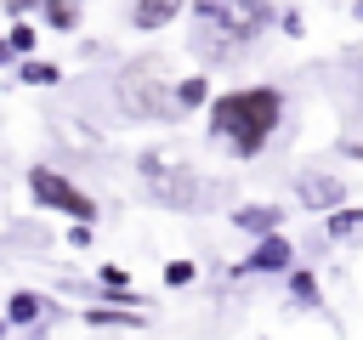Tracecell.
<instances>
[{"label": "cell", "instance_id": "17", "mask_svg": "<svg viewBox=\"0 0 363 340\" xmlns=\"http://www.w3.org/2000/svg\"><path fill=\"white\" fill-rule=\"evenodd\" d=\"M199 278V261H164V283L170 289H182V283H193Z\"/></svg>", "mask_w": 363, "mask_h": 340}, {"label": "cell", "instance_id": "16", "mask_svg": "<svg viewBox=\"0 0 363 340\" xmlns=\"http://www.w3.org/2000/svg\"><path fill=\"white\" fill-rule=\"evenodd\" d=\"M289 295H295L301 306H318V278H312L306 266H289Z\"/></svg>", "mask_w": 363, "mask_h": 340}, {"label": "cell", "instance_id": "14", "mask_svg": "<svg viewBox=\"0 0 363 340\" xmlns=\"http://www.w3.org/2000/svg\"><path fill=\"white\" fill-rule=\"evenodd\" d=\"M6 45H11V57H34V45H40V28H34L28 17H11V28H6Z\"/></svg>", "mask_w": 363, "mask_h": 340}, {"label": "cell", "instance_id": "12", "mask_svg": "<svg viewBox=\"0 0 363 340\" xmlns=\"http://www.w3.org/2000/svg\"><path fill=\"white\" fill-rule=\"evenodd\" d=\"M45 306H51V300H45L40 289H17V295L6 300V323H40Z\"/></svg>", "mask_w": 363, "mask_h": 340}, {"label": "cell", "instance_id": "5", "mask_svg": "<svg viewBox=\"0 0 363 340\" xmlns=\"http://www.w3.org/2000/svg\"><path fill=\"white\" fill-rule=\"evenodd\" d=\"M295 266V244L284 238V232H267V238H255V249L233 266L238 278H255V272H289Z\"/></svg>", "mask_w": 363, "mask_h": 340}, {"label": "cell", "instance_id": "11", "mask_svg": "<svg viewBox=\"0 0 363 340\" xmlns=\"http://www.w3.org/2000/svg\"><path fill=\"white\" fill-rule=\"evenodd\" d=\"M170 96H176V113H187V108H210V96H216V91H210V79H204V74H187V79H176V85H170Z\"/></svg>", "mask_w": 363, "mask_h": 340}, {"label": "cell", "instance_id": "22", "mask_svg": "<svg viewBox=\"0 0 363 340\" xmlns=\"http://www.w3.org/2000/svg\"><path fill=\"white\" fill-rule=\"evenodd\" d=\"M6 62H11V45H6V34H0V68H6Z\"/></svg>", "mask_w": 363, "mask_h": 340}, {"label": "cell", "instance_id": "3", "mask_svg": "<svg viewBox=\"0 0 363 340\" xmlns=\"http://www.w3.org/2000/svg\"><path fill=\"white\" fill-rule=\"evenodd\" d=\"M136 170H142L147 198H153V204H164V210H193V204H199V193H204L199 170H193V164H182V159L142 153V159H136Z\"/></svg>", "mask_w": 363, "mask_h": 340}, {"label": "cell", "instance_id": "1", "mask_svg": "<svg viewBox=\"0 0 363 340\" xmlns=\"http://www.w3.org/2000/svg\"><path fill=\"white\" fill-rule=\"evenodd\" d=\"M204 125L238 159H255L278 136V125H284V91L278 85H233V91H216L210 108H204Z\"/></svg>", "mask_w": 363, "mask_h": 340}, {"label": "cell", "instance_id": "6", "mask_svg": "<svg viewBox=\"0 0 363 340\" xmlns=\"http://www.w3.org/2000/svg\"><path fill=\"white\" fill-rule=\"evenodd\" d=\"M295 198H301L312 215H329L335 204H346V181H340V176H323V170H301Z\"/></svg>", "mask_w": 363, "mask_h": 340}, {"label": "cell", "instance_id": "4", "mask_svg": "<svg viewBox=\"0 0 363 340\" xmlns=\"http://www.w3.org/2000/svg\"><path fill=\"white\" fill-rule=\"evenodd\" d=\"M28 193H34V204H45L51 215L96 221V198H91L74 176H62V170H51V164H34V170H28Z\"/></svg>", "mask_w": 363, "mask_h": 340}, {"label": "cell", "instance_id": "9", "mask_svg": "<svg viewBox=\"0 0 363 340\" xmlns=\"http://www.w3.org/2000/svg\"><path fill=\"white\" fill-rule=\"evenodd\" d=\"M85 323L91 329H142L147 317L136 306H85Z\"/></svg>", "mask_w": 363, "mask_h": 340}, {"label": "cell", "instance_id": "13", "mask_svg": "<svg viewBox=\"0 0 363 340\" xmlns=\"http://www.w3.org/2000/svg\"><path fill=\"white\" fill-rule=\"evenodd\" d=\"M79 6H85V0H40V11H45V28H57V34H74V28H79Z\"/></svg>", "mask_w": 363, "mask_h": 340}, {"label": "cell", "instance_id": "21", "mask_svg": "<svg viewBox=\"0 0 363 340\" xmlns=\"http://www.w3.org/2000/svg\"><path fill=\"white\" fill-rule=\"evenodd\" d=\"M346 159H357V164H363V142H346Z\"/></svg>", "mask_w": 363, "mask_h": 340}, {"label": "cell", "instance_id": "7", "mask_svg": "<svg viewBox=\"0 0 363 340\" xmlns=\"http://www.w3.org/2000/svg\"><path fill=\"white\" fill-rule=\"evenodd\" d=\"M233 227L267 238V232H284V210H278V204H238V210H233Z\"/></svg>", "mask_w": 363, "mask_h": 340}, {"label": "cell", "instance_id": "8", "mask_svg": "<svg viewBox=\"0 0 363 340\" xmlns=\"http://www.w3.org/2000/svg\"><path fill=\"white\" fill-rule=\"evenodd\" d=\"M182 6H187V0H136V6H130V23H136L142 34H153V28H170V23L182 17Z\"/></svg>", "mask_w": 363, "mask_h": 340}, {"label": "cell", "instance_id": "2", "mask_svg": "<svg viewBox=\"0 0 363 340\" xmlns=\"http://www.w3.org/2000/svg\"><path fill=\"white\" fill-rule=\"evenodd\" d=\"M113 96L125 119H142V125L176 119V96H170V79H159V62H125L113 79Z\"/></svg>", "mask_w": 363, "mask_h": 340}, {"label": "cell", "instance_id": "15", "mask_svg": "<svg viewBox=\"0 0 363 340\" xmlns=\"http://www.w3.org/2000/svg\"><path fill=\"white\" fill-rule=\"evenodd\" d=\"M17 79H23V85H57L62 68H57V62H40V57H23V62H17Z\"/></svg>", "mask_w": 363, "mask_h": 340}, {"label": "cell", "instance_id": "20", "mask_svg": "<svg viewBox=\"0 0 363 340\" xmlns=\"http://www.w3.org/2000/svg\"><path fill=\"white\" fill-rule=\"evenodd\" d=\"M28 6H40V0H6V11H11V17H23Z\"/></svg>", "mask_w": 363, "mask_h": 340}, {"label": "cell", "instance_id": "19", "mask_svg": "<svg viewBox=\"0 0 363 340\" xmlns=\"http://www.w3.org/2000/svg\"><path fill=\"white\" fill-rule=\"evenodd\" d=\"M91 227H96V221H68V244L85 249V244H91Z\"/></svg>", "mask_w": 363, "mask_h": 340}, {"label": "cell", "instance_id": "18", "mask_svg": "<svg viewBox=\"0 0 363 340\" xmlns=\"http://www.w3.org/2000/svg\"><path fill=\"white\" fill-rule=\"evenodd\" d=\"M96 278H102V289H130V272H125V266H113V261H108V266H96Z\"/></svg>", "mask_w": 363, "mask_h": 340}, {"label": "cell", "instance_id": "10", "mask_svg": "<svg viewBox=\"0 0 363 340\" xmlns=\"http://www.w3.org/2000/svg\"><path fill=\"white\" fill-rule=\"evenodd\" d=\"M363 232V204H335L329 215H323V238H357Z\"/></svg>", "mask_w": 363, "mask_h": 340}]
</instances>
